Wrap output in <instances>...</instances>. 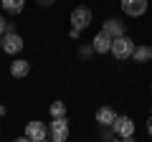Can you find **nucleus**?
I'll return each instance as SVG.
<instances>
[{
	"instance_id": "f257e3e1",
	"label": "nucleus",
	"mask_w": 152,
	"mask_h": 142,
	"mask_svg": "<svg viewBox=\"0 0 152 142\" xmlns=\"http://www.w3.org/2000/svg\"><path fill=\"white\" fill-rule=\"evenodd\" d=\"M134 41L129 38V36H117V38L112 41V51H109V53L114 56V59H119V61H124V59H132V53H134Z\"/></svg>"
},
{
	"instance_id": "aec40b11",
	"label": "nucleus",
	"mask_w": 152,
	"mask_h": 142,
	"mask_svg": "<svg viewBox=\"0 0 152 142\" xmlns=\"http://www.w3.org/2000/svg\"><path fill=\"white\" fill-rule=\"evenodd\" d=\"M0 117H5V104H0Z\"/></svg>"
},
{
	"instance_id": "6e6552de",
	"label": "nucleus",
	"mask_w": 152,
	"mask_h": 142,
	"mask_svg": "<svg viewBox=\"0 0 152 142\" xmlns=\"http://www.w3.org/2000/svg\"><path fill=\"white\" fill-rule=\"evenodd\" d=\"M112 36H109L107 31H99L96 36H94V41H91V46H94V51H96V53H109V51H112Z\"/></svg>"
},
{
	"instance_id": "f03ea898",
	"label": "nucleus",
	"mask_w": 152,
	"mask_h": 142,
	"mask_svg": "<svg viewBox=\"0 0 152 142\" xmlns=\"http://www.w3.org/2000/svg\"><path fill=\"white\" fill-rule=\"evenodd\" d=\"M26 140H31V142H46L48 140V124H43V122H38V119H33V122H28L26 124Z\"/></svg>"
},
{
	"instance_id": "f3484780",
	"label": "nucleus",
	"mask_w": 152,
	"mask_h": 142,
	"mask_svg": "<svg viewBox=\"0 0 152 142\" xmlns=\"http://www.w3.org/2000/svg\"><path fill=\"white\" fill-rule=\"evenodd\" d=\"M36 3H38V5H43V8H48V5H53L56 0H36Z\"/></svg>"
},
{
	"instance_id": "9b49d317",
	"label": "nucleus",
	"mask_w": 152,
	"mask_h": 142,
	"mask_svg": "<svg viewBox=\"0 0 152 142\" xmlns=\"http://www.w3.org/2000/svg\"><path fill=\"white\" fill-rule=\"evenodd\" d=\"M10 74L15 79H23V76H28V74H31V64H28L26 59H15L10 64Z\"/></svg>"
},
{
	"instance_id": "1a4fd4ad",
	"label": "nucleus",
	"mask_w": 152,
	"mask_h": 142,
	"mask_svg": "<svg viewBox=\"0 0 152 142\" xmlns=\"http://www.w3.org/2000/svg\"><path fill=\"white\" fill-rule=\"evenodd\" d=\"M96 124H102V127H112L114 124V119H117V112L112 109V107H107V104H104V107H99L96 109Z\"/></svg>"
},
{
	"instance_id": "6ab92c4d",
	"label": "nucleus",
	"mask_w": 152,
	"mask_h": 142,
	"mask_svg": "<svg viewBox=\"0 0 152 142\" xmlns=\"http://www.w3.org/2000/svg\"><path fill=\"white\" fill-rule=\"evenodd\" d=\"M147 135L152 137V117H150V119H147Z\"/></svg>"
},
{
	"instance_id": "9d476101",
	"label": "nucleus",
	"mask_w": 152,
	"mask_h": 142,
	"mask_svg": "<svg viewBox=\"0 0 152 142\" xmlns=\"http://www.w3.org/2000/svg\"><path fill=\"white\" fill-rule=\"evenodd\" d=\"M102 31H107L112 38H117V36H124V23L117 20V18H109V20H104Z\"/></svg>"
},
{
	"instance_id": "2eb2a0df",
	"label": "nucleus",
	"mask_w": 152,
	"mask_h": 142,
	"mask_svg": "<svg viewBox=\"0 0 152 142\" xmlns=\"http://www.w3.org/2000/svg\"><path fill=\"white\" fill-rule=\"evenodd\" d=\"M79 53L89 59V56H91V53H96V51H94V46H81V48H79Z\"/></svg>"
},
{
	"instance_id": "ddd939ff",
	"label": "nucleus",
	"mask_w": 152,
	"mask_h": 142,
	"mask_svg": "<svg viewBox=\"0 0 152 142\" xmlns=\"http://www.w3.org/2000/svg\"><path fill=\"white\" fill-rule=\"evenodd\" d=\"M132 59L137 61V64H145V61L152 59V46H137L134 53H132Z\"/></svg>"
},
{
	"instance_id": "423d86ee",
	"label": "nucleus",
	"mask_w": 152,
	"mask_h": 142,
	"mask_svg": "<svg viewBox=\"0 0 152 142\" xmlns=\"http://www.w3.org/2000/svg\"><path fill=\"white\" fill-rule=\"evenodd\" d=\"M0 46H3V51H5L8 56H15V53H20V51H23V46H26V43H23V38L18 36L15 31H8L5 36H3V41H0Z\"/></svg>"
},
{
	"instance_id": "a211bd4d",
	"label": "nucleus",
	"mask_w": 152,
	"mask_h": 142,
	"mask_svg": "<svg viewBox=\"0 0 152 142\" xmlns=\"http://www.w3.org/2000/svg\"><path fill=\"white\" fill-rule=\"evenodd\" d=\"M69 36H71V38H79V36H81V31H79V28H71Z\"/></svg>"
},
{
	"instance_id": "4468645a",
	"label": "nucleus",
	"mask_w": 152,
	"mask_h": 142,
	"mask_svg": "<svg viewBox=\"0 0 152 142\" xmlns=\"http://www.w3.org/2000/svg\"><path fill=\"white\" fill-rule=\"evenodd\" d=\"M51 117H66V104L61 102V99H56V102L51 104Z\"/></svg>"
},
{
	"instance_id": "0eeeda50",
	"label": "nucleus",
	"mask_w": 152,
	"mask_h": 142,
	"mask_svg": "<svg viewBox=\"0 0 152 142\" xmlns=\"http://www.w3.org/2000/svg\"><path fill=\"white\" fill-rule=\"evenodd\" d=\"M122 10L129 18H140L147 13V0H122Z\"/></svg>"
},
{
	"instance_id": "dca6fc26",
	"label": "nucleus",
	"mask_w": 152,
	"mask_h": 142,
	"mask_svg": "<svg viewBox=\"0 0 152 142\" xmlns=\"http://www.w3.org/2000/svg\"><path fill=\"white\" fill-rule=\"evenodd\" d=\"M5 31H8V20H5V18H0V36H5Z\"/></svg>"
},
{
	"instance_id": "39448f33",
	"label": "nucleus",
	"mask_w": 152,
	"mask_h": 142,
	"mask_svg": "<svg viewBox=\"0 0 152 142\" xmlns=\"http://www.w3.org/2000/svg\"><path fill=\"white\" fill-rule=\"evenodd\" d=\"M114 135L119 137V140H132L134 137V122H132V117H117L112 124Z\"/></svg>"
},
{
	"instance_id": "20e7f679",
	"label": "nucleus",
	"mask_w": 152,
	"mask_h": 142,
	"mask_svg": "<svg viewBox=\"0 0 152 142\" xmlns=\"http://www.w3.org/2000/svg\"><path fill=\"white\" fill-rule=\"evenodd\" d=\"M91 26V10L86 5H79L71 10V28H79V31H86Z\"/></svg>"
},
{
	"instance_id": "f8f14e48",
	"label": "nucleus",
	"mask_w": 152,
	"mask_h": 142,
	"mask_svg": "<svg viewBox=\"0 0 152 142\" xmlns=\"http://www.w3.org/2000/svg\"><path fill=\"white\" fill-rule=\"evenodd\" d=\"M23 5H26V0H0V8H5V13L10 15H20Z\"/></svg>"
},
{
	"instance_id": "7ed1b4c3",
	"label": "nucleus",
	"mask_w": 152,
	"mask_h": 142,
	"mask_svg": "<svg viewBox=\"0 0 152 142\" xmlns=\"http://www.w3.org/2000/svg\"><path fill=\"white\" fill-rule=\"evenodd\" d=\"M48 135L53 142H64L69 137V119L66 117H53L51 124H48Z\"/></svg>"
}]
</instances>
